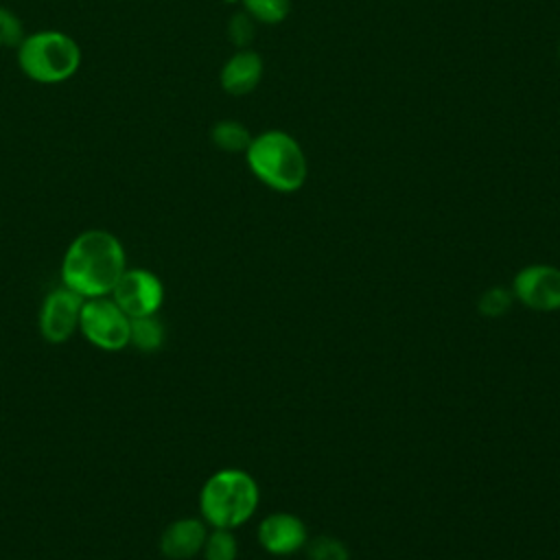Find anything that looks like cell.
<instances>
[{
	"label": "cell",
	"mask_w": 560,
	"mask_h": 560,
	"mask_svg": "<svg viewBox=\"0 0 560 560\" xmlns=\"http://www.w3.org/2000/svg\"><path fill=\"white\" fill-rule=\"evenodd\" d=\"M22 39V22L15 13L0 7V46H18Z\"/></svg>",
	"instance_id": "cell-17"
},
{
	"label": "cell",
	"mask_w": 560,
	"mask_h": 560,
	"mask_svg": "<svg viewBox=\"0 0 560 560\" xmlns=\"http://www.w3.org/2000/svg\"><path fill=\"white\" fill-rule=\"evenodd\" d=\"M109 298L131 319L155 315L164 302V284L149 269H125Z\"/></svg>",
	"instance_id": "cell-6"
},
{
	"label": "cell",
	"mask_w": 560,
	"mask_h": 560,
	"mask_svg": "<svg viewBox=\"0 0 560 560\" xmlns=\"http://www.w3.org/2000/svg\"><path fill=\"white\" fill-rule=\"evenodd\" d=\"M79 330L92 346L105 352H118L129 346L131 317L109 295L90 298L83 302Z\"/></svg>",
	"instance_id": "cell-5"
},
{
	"label": "cell",
	"mask_w": 560,
	"mask_h": 560,
	"mask_svg": "<svg viewBox=\"0 0 560 560\" xmlns=\"http://www.w3.org/2000/svg\"><path fill=\"white\" fill-rule=\"evenodd\" d=\"M252 138L254 136L249 133V129L243 122H238V120H219L210 129L212 144L223 149V151H228V153L247 151Z\"/></svg>",
	"instance_id": "cell-12"
},
{
	"label": "cell",
	"mask_w": 560,
	"mask_h": 560,
	"mask_svg": "<svg viewBox=\"0 0 560 560\" xmlns=\"http://www.w3.org/2000/svg\"><path fill=\"white\" fill-rule=\"evenodd\" d=\"M558 57H560V44H558Z\"/></svg>",
	"instance_id": "cell-20"
},
{
	"label": "cell",
	"mask_w": 560,
	"mask_h": 560,
	"mask_svg": "<svg viewBox=\"0 0 560 560\" xmlns=\"http://www.w3.org/2000/svg\"><path fill=\"white\" fill-rule=\"evenodd\" d=\"M262 59L258 52L249 48L236 50L221 68L219 81L221 88L232 96H245L254 92L262 79Z\"/></svg>",
	"instance_id": "cell-10"
},
{
	"label": "cell",
	"mask_w": 560,
	"mask_h": 560,
	"mask_svg": "<svg viewBox=\"0 0 560 560\" xmlns=\"http://www.w3.org/2000/svg\"><path fill=\"white\" fill-rule=\"evenodd\" d=\"M206 525L199 518H177L160 536V551L168 560H188L203 549Z\"/></svg>",
	"instance_id": "cell-11"
},
{
	"label": "cell",
	"mask_w": 560,
	"mask_h": 560,
	"mask_svg": "<svg viewBox=\"0 0 560 560\" xmlns=\"http://www.w3.org/2000/svg\"><path fill=\"white\" fill-rule=\"evenodd\" d=\"M201 551H203L206 560H236L238 545H236V538L232 536L230 529L214 527V532L206 536V542H203Z\"/></svg>",
	"instance_id": "cell-15"
},
{
	"label": "cell",
	"mask_w": 560,
	"mask_h": 560,
	"mask_svg": "<svg viewBox=\"0 0 560 560\" xmlns=\"http://www.w3.org/2000/svg\"><path fill=\"white\" fill-rule=\"evenodd\" d=\"M129 343L142 352H155L164 343V326L155 319V315L136 317L131 319Z\"/></svg>",
	"instance_id": "cell-13"
},
{
	"label": "cell",
	"mask_w": 560,
	"mask_h": 560,
	"mask_svg": "<svg viewBox=\"0 0 560 560\" xmlns=\"http://www.w3.org/2000/svg\"><path fill=\"white\" fill-rule=\"evenodd\" d=\"M516 298L536 311L560 308V269L551 265H529L514 278Z\"/></svg>",
	"instance_id": "cell-8"
},
{
	"label": "cell",
	"mask_w": 560,
	"mask_h": 560,
	"mask_svg": "<svg viewBox=\"0 0 560 560\" xmlns=\"http://www.w3.org/2000/svg\"><path fill=\"white\" fill-rule=\"evenodd\" d=\"M83 298L68 287L52 289L39 308V332L48 343H66L77 330Z\"/></svg>",
	"instance_id": "cell-7"
},
{
	"label": "cell",
	"mask_w": 560,
	"mask_h": 560,
	"mask_svg": "<svg viewBox=\"0 0 560 560\" xmlns=\"http://www.w3.org/2000/svg\"><path fill=\"white\" fill-rule=\"evenodd\" d=\"M245 13L260 24H280L291 11V0H241Z\"/></svg>",
	"instance_id": "cell-14"
},
{
	"label": "cell",
	"mask_w": 560,
	"mask_h": 560,
	"mask_svg": "<svg viewBox=\"0 0 560 560\" xmlns=\"http://www.w3.org/2000/svg\"><path fill=\"white\" fill-rule=\"evenodd\" d=\"M510 295L503 289H488L479 300V311L488 317H499L508 311Z\"/></svg>",
	"instance_id": "cell-19"
},
{
	"label": "cell",
	"mask_w": 560,
	"mask_h": 560,
	"mask_svg": "<svg viewBox=\"0 0 560 560\" xmlns=\"http://www.w3.org/2000/svg\"><path fill=\"white\" fill-rule=\"evenodd\" d=\"M125 269L122 243L107 230H85L63 254L61 282L83 300L103 298L112 293Z\"/></svg>",
	"instance_id": "cell-1"
},
{
	"label": "cell",
	"mask_w": 560,
	"mask_h": 560,
	"mask_svg": "<svg viewBox=\"0 0 560 560\" xmlns=\"http://www.w3.org/2000/svg\"><path fill=\"white\" fill-rule=\"evenodd\" d=\"M22 72L37 83H59L72 77L81 63L79 44L61 31H37L18 44Z\"/></svg>",
	"instance_id": "cell-4"
},
{
	"label": "cell",
	"mask_w": 560,
	"mask_h": 560,
	"mask_svg": "<svg viewBox=\"0 0 560 560\" xmlns=\"http://www.w3.org/2000/svg\"><path fill=\"white\" fill-rule=\"evenodd\" d=\"M245 160L256 179L278 192H295L308 175L306 153L300 142L280 129H269L252 138Z\"/></svg>",
	"instance_id": "cell-2"
},
{
	"label": "cell",
	"mask_w": 560,
	"mask_h": 560,
	"mask_svg": "<svg viewBox=\"0 0 560 560\" xmlns=\"http://www.w3.org/2000/svg\"><path fill=\"white\" fill-rule=\"evenodd\" d=\"M258 540L269 553H276V556L293 553L306 542V527L298 516L278 512L267 516L260 523Z\"/></svg>",
	"instance_id": "cell-9"
},
{
	"label": "cell",
	"mask_w": 560,
	"mask_h": 560,
	"mask_svg": "<svg viewBox=\"0 0 560 560\" xmlns=\"http://www.w3.org/2000/svg\"><path fill=\"white\" fill-rule=\"evenodd\" d=\"M258 508V486L245 472L225 468L214 472L201 488L199 510L206 523L219 529H234L249 521Z\"/></svg>",
	"instance_id": "cell-3"
},
{
	"label": "cell",
	"mask_w": 560,
	"mask_h": 560,
	"mask_svg": "<svg viewBox=\"0 0 560 560\" xmlns=\"http://www.w3.org/2000/svg\"><path fill=\"white\" fill-rule=\"evenodd\" d=\"M228 35H230V39L236 44V46H241V48H245L249 42H252V35H254V20L243 11V13H236L232 20H230V24H228Z\"/></svg>",
	"instance_id": "cell-18"
},
{
	"label": "cell",
	"mask_w": 560,
	"mask_h": 560,
	"mask_svg": "<svg viewBox=\"0 0 560 560\" xmlns=\"http://www.w3.org/2000/svg\"><path fill=\"white\" fill-rule=\"evenodd\" d=\"M311 560H348V549L335 538L319 536L308 542L306 547Z\"/></svg>",
	"instance_id": "cell-16"
}]
</instances>
